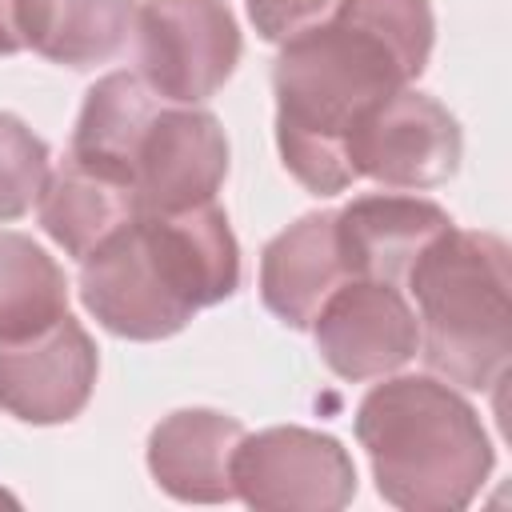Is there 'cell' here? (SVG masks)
Listing matches in <instances>:
<instances>
[{
	"instance_id": "cell-1",
	"label": "cell",
	"mask_w": 512,
	"mask_h": 512,
	"mask_svg": "<svg viewBox=\"0 0 512 512\" xmlns=\"http://www.w3.org/2000/svg\"><path fill=\"white\" fill-rule=\"evenodd\" d=\"M432 40V0H340L324 24L280 44L276 148L300 188L336 196L356 184L352 132L428 68Z\"/></svg>"
},
{
	"instance_id": "cell-2",
	"label": "cell",
	"mask_w": 512,
	"mask_h": 512,
	"mask_svg": "<svg viewBox=\"0 0 512 512\" xmlns=\"http://www.w3.org/2000/svg\"><path fill=\"white\" fill-rule=\"evenodd\" d=\"M240 288V244L212 200L184 212H136L80 260V300L120 340H168L200 308Z\"/></svg>"
},
{
	"instance_id": "cell-3",
	"label": "cell",
	"mask_w": 512,
	"mask_h": 512,
	"mask_svg": "<svg viewBox=\"0 0 512 512\" xmlns=\"http://www.w3.org/2000/svg\"><path fill=\"white\" fill-rule=\"evenodd\" d=\"M356 440L376 492L404 512L468 508L496 464L480 412L436 376H392L368 388Z\"/></svg>"
},
{
	"instance_id": "cell-4",
	"label": "cell",
	"mask_w": 512,
	"mask_h": 512,
	"mask_svg": "<svg viewBox=\"0 0 512 512\" xmlns=\"http://www.w3.org/2000/svg\"><path fill=\"white\" fill-rule=\"evenodd\" d=\"M420 356L444 384L488 392L512 360L508 244L492 232L448 228L408 268Z\"/></svg>"
},
{
	"instance_id": "cell-5",
	"label": "cell",
	"mask_w": 512,
	"mask_h": 512,
	"mask_svg": "<svg viewBox=\"0 0 512 512\" xmlns=\"http://www.w3.org/2000/svg\"><path fill=\"white\" fill-rule=\"evenodd\" d=\"M140 80L168 104H204L236 72L244 36L224 0L136 4Z\"/></svg>"
},
{
	"instance_id": "cell-6",
	"label": "cell",
	"mask_w": 512,
	"mask_h": 512,
	"mask_svg": "<svg viewBox=\"0 0 512 512\" xmlns=\"http://www.w3.org/2000/svg\"><path fill=\"white\" fill-rule=\"evenodd\" d=\"M232 488L256 512H340L356 496V464L336 436L276 424L244 432L232 456Z\"/></svg>"
},
{
	"instance_id": "cell-7",
	"label": "cell",
	"mask_w": 512,
	"mask_h": 512,
	"mask_svg": "<svg viewBox=\"0 0 512 512\" xmlns=\"http://www.w3.org/2000/svg\"><path fill=\"white\" fill-rule=\"evenodd\" d=\"M348 156L356 180L368 176L384 188L424 192L456 176L464 136L456 116L440 100L416 88H400L360 120Z\"/></svg>"
},
{
	"instance_id": "cell-8",
	"label": "cell",
	"mask_w": 512,
	"mask_h": 512,
	"mask_svg": "<svg viewBox=\"0 0 512 512\" xmlns=\"http://www.w3.org/2000/svg\"><path fill=\"white\" fill-rule=\"evenodd\" d=\"M312 340L340 380H380L420 352V324L404 292L388 280L348 276L316 312Z\"/></svg>"
},
{
	"instance_id": "cell-9",
	"label": "cell",
	"mask_w": 512,
	"mask_h": 512,
	"mask_svg": "<svg viewBox=\"0 0 512 512\" xmlns=\"http://www.w3.org/2000/svg\"><path fill=\"white\" fill-rule=\"evenodd\" d=\"M228 176L224 124L196 104H160L148 120L136 160L132 192L140 212H184L216 200Z\"/></svg>"
},
{
	"instance_id": "cell-10",
	"label": "cell",
	"mask_w": 512,
	"mask_h": 512,
	"mask_svg": "<svg viewBox=\"0 0 512 512\" xmlns=\"http://www.w3.org/2000/svg\"><path fill=\"white\" fill-rule=\"evenodd\" d=\"M96 372L92 336L64 312L32 336L0 340V408L36 428L68 424L88 408Z\"/></svg>"
},
{
	"instance_id": "cell-11",
	"label": "cell",
	"mask_w": 512,
	"mask_h": 512,
	"mask_svg": "<svg viewBox=\"0 0 512 512\" xmlns=\"http://www.w3.org/2000/svg\"><path fill=\"white\" fill-rule=\"evenodd\" d=\"M448 228L452 216L424 196L368 192L336 212V248L348 276L400 284L412 260Z\"/></svg>"
},
{
	"instance_id": "cell-12",
	"label": "cell",
	"mask_w": 512,
	"mask_h": 512,
	"mask_svg": "<svg viewBox=\"0 0 512 512\" xmlns=\"http://www.w3.org/2000/svg\"><path fill=\"white\" fill-rule=\"evenodd\" d=\"M244 424L216 408H176L148 432V472L180 504L236 500L232 456Z\"/></svg>"
},
{
	"instance_id": "cell-13",
	"label": "cell",
	"mask_w": 512,
	"mask_h": 512,
	"mask_svg": "<svg viewBox=\"0 0 512 512\" xmlns=\"http://www.w3.org/2000/svg\"><path fill=\"white\" fill-rule=\"evenodd\" d=\"M348 280L336 248V212H308L284 232H276L260 252V300L264 308L308 332L320 304Z\"/></svg>"
},
{
	"instance_id": "cell-14",
	"label": "cell",
	"mask_w": 512,
	"mask_h": 512,
	"mask_svg": "<svg viewBox=\"0 0 512 512\" xmlns=\"http://www.w3.org/2000/svg\"><path fill=\"white\" fill-rule=\"evenodd\" d=\"M24 48L64 68L108 64L136 28V0H20Z\"/></svg>"
},
{
	"instance_id": "cell-15",
	"label": "cell",
	"mask_w": 512,
	"mask_h": 512,
	"mask_svg": "<svg viewBox=\"0 0 512 512\" xmlns=\"http://www.w3.org/2000/svg\"><path fill=\"white\" fill-rule=\"evenodd\" d=\"M136 212H140L136 192L128 184H120L104 172H92L72 156H64L56 168H48V180L36 196L40 228L76 260H84L92 248H100Z\"/></svg>"
},
{
	"instance_id": "cell-16",
	"label": "cell",
	"mask_w": 512,
	"mask_h": 512,
	"mask_svg": "<svg viewBox=\"0 0 512 512\" xmlns=\"http://www.w3.org/2000/svg\"><path fill=\"white\" fill-rule=\"evenodd\" d=\"M164 100L136 76V72H108L100 76L80 104L68 156L92 172H104L132 188V160L136 144Z\"/></svg>"
},
{
	"instance_id": "cell-17",
	"label": "cell",
	"mask_w": 512,
	"mask_h": 512,
	"mask_svg": "<svg viewBox=\"0 0 512 512\" xmlns=\"http://www.w3.org/2000/svg\"><path fill=\"white\" fill-rule=\"evenodd\" d=\"M68 312L64 268L24 232H0V340H20Z\"/></svg>"
},
{
	"instance_id": "cell-18",
	"label": "cell",
	"mask_w": 512,
	"mask_h": 512,
	"mask_svg": "<svg viewBox=\"0 0 512 512\" xmlns=\"http://www.w3.org/2000/svg\"><path fill=\"white\" fill-rule=\"evenodd\" d=\"M48 160V144L16 112H0V224L20 220L36 204Z\"/></svg>"
},
{
	"instance_id": "cell-19",
	"label": "cell",
	"mask_w": 512,
	"mask_h": 512,
	"mask_svg": "<svg viewBox=\"0 0 512 512\" xmlns=\"http://www.w3.org/2000/svg\"><path fill=\"white\" fill-rule=\"evenodd\" d=\"M244 8H248V20L260 40L284 44V40L324 24L340 8V0H244Z\"/></svg>"
},
{
	"instance_id": "cell-20",
	"label": "cell",
	"mask_w": 512,
	"mask_h": 512,
	"mask_svg": "<svg viewBox=\"0 0 512 512\" xmlns=\"http://www.w3.org/2000/svg\"><path fill=\"white\" fill-rule=\"evenodd\" d=\"M16 4H20V0H0V56H12V52L24 48L20 20H16Z\"/></svg>"
}]
</instances>
